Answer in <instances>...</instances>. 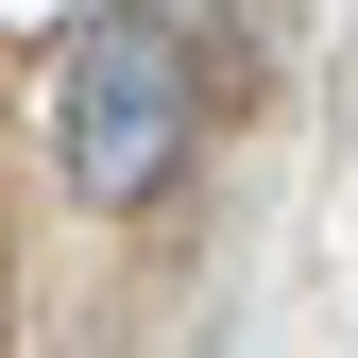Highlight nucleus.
<instances>
[{"mask_svg": "<svg viewBox=\"0 0 358 358\" xmlns=\"http://www.w3.org/2000/svg\"><path fill=\"white\" fill-rule=\"evenodd\" d=\"M52 137H69V188L85 205H154L188 171V34L154 0H103L52 69Z\"/></svg>", "mask_w": 358, "mask_h": 358, "instance_id": "nucleus-1", "label": "nucleus"}]
</instances>
